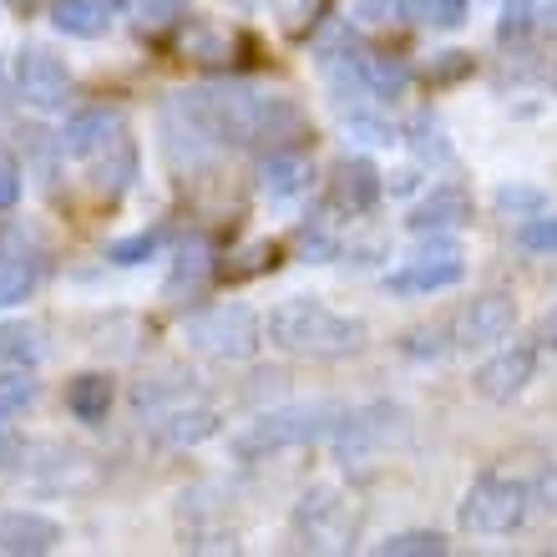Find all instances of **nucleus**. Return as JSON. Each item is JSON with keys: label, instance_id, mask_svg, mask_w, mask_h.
<instances>
[{"label": "nucleus", "instance_id": "f257e3e1", "mask_svg": "<svg viewBox=\"0 0 557 557\" xmlns=\"http://www.w3.org/2000/svg\"><path fill=\"white\" fill-rule=\"evenodd\" d=\"M177 107H183L213 143H228V147H259V143L294 147L309 133V122L294 97L249 87V82H223V87L183 91Z\"/></svg>", "mask_w": 557, "mask_h": 557}, {"label": "nucleus", "instance_id": "f03ea898", "mask_svg": "<svg viewBox=\"0 0 557 557\" xmlns=\"http://www.w3.org/2000/svg\"><path fill=\"white\" fill-rule=\"evenodd\" d=\"M264 335L274 350L299 355V360H350V355L366 350L370 330L366 320L335 314L314 294H299V299H284V305L269 309Z\"/></svg>", "mask_w": 557, "mask_h": 557}, {"label": "nucleus", "instance_id": "7ed1b4c3", "mask_svg": "<svg viewBox=\"0 0 557 557\" xmlns=\"http://www.w3.org/2000/svg\"><path fill=\"white\" fill-rule=\"evenodd\" d=\"M345 406L335 400H299V406H278V411L253 416L244 431H234V456L238 461H259V456L274 451H294V446H314V441L335 436L339 421H345Z\"/></svg>", "mask_w": 557, "mask_h": 557}, {"label": "nucleus", "instance_id": "20e7f679", "mask_svg": "<svg viewBox=\"0 0 557 557\" xmlns=\"http://www.w3.org/2000/svg\"><path fill=\"white\" fill-rule=\"evenodd\" d=\"M528 502H532V492L522 482L476 476V482L467 486V497H461L456 522H461V532H471V537H507V532H517L528 522Z\"/></svg>", "mask_w": 557, "mask_h": 557}, {"label": "nucleus", "instance_id": "39448f33", "mask_svg": "<svg viewBox=\"0 0 557 557\" xmlns=\"http://www.w3.org/2000/svg\"><path fill=\"white\" fill-rule=\"evenodd\" d=\"M188 339L213 360H253L264 345V320L244 305H213L188 320Z\"/></svg>", "mask_w": 557, "mask_h": 557}, {"label": "nucleus", "instance_id": "423d86ee", "mask_svg": "<svg viewBox=\"0 0 557 557\" xmlns=\"http://www.w3.org/2000/svg\"><path fill=\"white\" fill-rule=\"evenodd\" d=\"M400 436H406V411L381 400V406H366V411L345 416L335 431V446H339V461H345V467H366V461H375V456Z\"/></svg>", "mask_w": 557, "mask_h": 557}, {"label": "nucleus", "instance_id": "0eeeda50", "mask_svg": "<svg viewBox=\"0 0 557 557\" xmlns=\"http://www.w3.org/2000/svg\"><path fill=\"white\" fill-rule=\"evenodd\" d=\"M461 278H467V259H461V249H456L451 238L431 234V244H425L421 253H411L400 269L385 274V289L391 294H436V289L461 284Z\"/></svg>", "mask_w": 557, "mask_h": 557}, {"label": "nucleus", "instance_id": "6e6552de", "mask_svg": "<svg viewBox=\"0 0 557 557\" xmlns=\"http://www.w3.org/2000/svg\"><path fill=\"white\" fill-rule=\"evenodd\" d=\"M512 330H517V299L492 289V294H471L467 305H461V314L451 324V339H456V350H482V345L507 339Z\"/></svg>", "mask_w": 557, "mask_h": 557}, {"label": "nucleus", "instance_id": "1a4fd4ad", "mask_svg": "<svg viewBox=\"0 0 557 557\" xmlns=\"http://www.w3.org/2000/svg\"><path fill=\"white\" fill-rule=\"evenodd\" d=\"M294 528H299L305 547H314V553H339V547H350L355 522H350L345 497L330 492V486H320V492H309V497L294 507Z\"/></svg>", "mask_w": 557, "mask_h": 557}, {"label": "nucleus", "instance_id": "9d476101", "mask_svg": "<svg viewBox=\"0 0 557 557\" xmlns=\"http://www.w3.org/2000/svg\"><path fill=\"white\" fill-rule=\"evenodd\" d=\"M15 91H21V102L36 107V112H61L66 97H72V72H66L61 57L30 46V51L15 57Z\"/></svg>", "mask_w": 557, "mask_h": 557}, {"label": "nucleus", "instance_id": "9b49d317", "mask_svg": "<svg viewBox=\"0 0 557 557\" xmlns=\"http://www.w3.org/2000/svg\"><path fill=\"white\" fill-rule=\"evenodd\" d=\"M532 375H537V345H507V350H497L492 360L476 366L471 391L482 400H492V406H512L532 385Z\"/></svg>", "mask_w": 557, "mask_h": 557}, {"label": "nucleus", "instance_id": "f8f14e48", "mask_svg": "<svg viewBox=\"0 0 557 557\" xmlns=\"http://www.w3.org/2000/svg\"><path fill=\"white\" fill-rule=\"evenodd\" d=\"M122 127L127 122H122L117 107H82V112L66 117L57 147H61V158H97V152H112L122 143Z\"/></svg>", "mask_w": 557, "mask_h": 557}, {"label": "nucleus", "instance_id": "ddd939ff", "mask_svg": "<svg viewBox=\"0 0 557 557\" xmlns=\"http://www.w3.org/2000/svg\"><path fill=\"white\" fill-rule=\"evenodd\" d=\"M61 547V522L46 512H5L0 517V557H46Z\"/></svg>", "mask_w": 557, "mask_h": 557}, {"label": "nucleus", "instance_id": "4468645a", "mask_svg": "<svg viewBox=\"0 0 557 557\" xmlns=\"http://www.w3.org/2000/svg\"><path fill=\"white\" fill-rule=\"evenodd\" d=\"M471 219H476L471 193L456 188V183H446V188H431L421 203H416L411 228H416V234H456V228H467Z\"/></svg>", "mask_w": 557, "mask_h": 557}, {"label": "nucleus", "instance_id": "2eb2a0df", "mask_svg": "<svg viewBox=\"0 0 557 557\" xmlns=\"http://www.w3.org/2000/svg\"><path fill=\"white\" fill-rule=\"evenodd\" d=\"M147 421H152V431H158L168 446H203L208 436H219V425H223L213 406H188V400H177V406L147 416Z\"/></svg>", "mask_w": 557, "mask_h": 557}, {"label": "nucleus", "instance_id": "dca6fc26", "mask_svg": "<svg viewBox=\"0 0 557 557\" xmlns=\"http://www.w3.org/2000/svg\"><path fill=\"white\" fill-rule=\"evenodd\" d=\"M381 173H375V162L370 158H345L330 177V193H335V203L345 213H370V208L381 203Z\"/></svg>", "mask_w": 557, "mask_h": 557}, {"label": "nucleus", "instance_id": "f3484780", "mask_svg": "<svg viewBox=\"0 0 557 557\" xmlns=\"http://www.w3.org/2000/svg\"><path fill=\"white\" fill-rule=\"evenodd\" d=\"M309 177H314V168L299 147H269L264 162H259V188L269 198H299L309 188Z\"/></svg>", "mask_w": 557, "mask_h": 557}, {"label": "nucleus", "instance_id": "a211bd4d", "mask_svg": "<svg viewBox=\"0 0 557 557\" xmlns=\"http://www.w3.org/2000/svg\"><path fill=\"white\" fill-rule=\"evenodd\" d=\"M51 26L76 41H97L112 26V0H57L51 5Z\"/></svg>", "mask_w": 557, "mask_h": 557}, {"label": "nucleus", "instance_id": "6ab92c4d", "mask_svg": "<svg viewBox=\"0 0 557 557\" xmlns=\"http://www.w3.org/2000/svg\"><path fill=\"white\" fill-rule=\"evenodd\" d=\"M112 400H117V385H112V375H102V370H87V375H76V381L66 385V411L87 425L107 421Z\"/></svg>", "mask_w": 557, "mask_h": 557}, {"label": "nucleus", "instance_id": "aec40b11", "mask_svg": "<svg viewBox=\"0 0 557 557\" xmlns=\"http://www.w3.org/2000/svg\"><path fill=\"white\" fill-rule=\"evenodd\" d=\"M41 360V335L30 324H0V385Z\"/></svg>", "mask_w": 557, "mask_h": 557}, {"label": "nucleus", "instance_id": "412c9836", "mask_svg": "<svg viewBox=\"0 0 557 557\" xmlns=\"http://www.w3.org/2000/svg\"><path fill=\"white\" fill-rule=\"evenodd\" d=\"M360 72H366V91H375V97H400L411 87V66L400 57H385V51H366Z\"/></svg>", "mask_w": 557, "mask_h": 557}, {"label": "nucleus", "instance_id": "4be33fe9", "mask_svg": "<svg viewBox=\"0 0 557 557\" xmlns=\"http://www.w3.org/2000/svg\"><path fill=\"white\" fill-rule=\"evenodd\" d=\"M396 11L411 26H431V30H456L467 21V0H396Z\"/></svg>", "mask_w": 557, "mask_h": 557}, {"label": "nucleus", "instance_id": "5701e85b", "mask_svg": "<svg viewBox=\"0 0 557 557\" xmlns=\"http://www.w3.org/2000/svg\"><path fill=\"white\" fill-rule=\"evenodd\" d=\"M168 244V223H152V228H143V234L133 238H117L112 249H107V259L122 269H133V264H147V259H158V249Z\"/></svg>", "mask_w": 557, "mask_h": 557}, {"label": "nucleus", "instance_id": "b1692460", "mask_svg": "<svg viewBox=\"0 0 557 557\" xmlns=\"http://www.w3.org/2000/svg\"><path fill=\"white\" fill-rule=\"evenodd\" d=\"M208 269H213V259H208V244H188V249L177 253V269H173V278L162 284V294H168V299L177 305V294H183V289H188V294L198 289V284L208 278Z\"/></svg>", "mask_w": 557, "mask_h": 557}, {"label": "nucleus", "instance_id": "393cba45", "mask_svg": "<svg viewBox=\"0 0 557 557\" xmlns=\"http://www.w3.org/2000/svg\"><path fill=\"white\" fill-rule=\"evenodd\" d=\"M492 203H497V213H507V219H537L547 208V193L532 188V183H502Z\"/></svg>", "mask_w": 557, "mask_h": 557}, {"label": "nucleus", "instance_id": "a878e982", "mask_svg": "<svg viewBox=\"0 0 557 557\" xmlns=\"http://www.w3.org/2000/svg\"><path fill=\"white\" fill-rule=\"evenodd\" d=\"M446 537L441 532H396L381 543V557H446Z\"/></svg>", "mask_w": 557, "mask_h": 557}, {"label": "nucleus", "instance_id": "bb28decb", "mask_svg": "<svg viewBox=\"0 0 557 557\" xmlns=\"http://www.w3.org/2000/svg\"><path fill=\"white\" fill-rule=\"evenodd\" d=\"M36 289V269L30 264H11V259H0V309L21 305L26 294Z\"/></svg>", "mask_w": 557, "mask_h": 557}, {"label": "nucleus", "instance_id": "cd10ccee", "mask_svg": "<svg viewBox=\"0 0 557 557\" xmlns=\"http://www.w3.org/2000/svg\"><path fill=\"white\" fill-rule=\"evenodd\" d=\"M456 339H446V330H411V335L400 339V355H411V360H441V355H451Z\"/></svg>", "mask_w": 557, "mask_h": 557}, {"label": "nucleus", "instance_id": "c85d7f7f", "mask_svg": "<svg viewBox=\"0 0 557 557\" xmlns=\"http://www.w3.org/2000/svg\"><path fill=\"white\" fill-rule=\"evenodd\" d=\"M517 244L528 253H557V213L547 219V213H537V219L522 223V234H517Z\"/></svg>", "mask_w": 557, "mask_h": 557}, {"label": "nucleus", "instance_id": "c756f323", "mask_svg": "<svg viewBox=\"0 0 557 557\" xmlns=\"http://www.w3.org/2000/svg\"><path fill=\"white\" fill-rule=\"evenodd\" d=\"M137 177V152L127 143L117 147V162H112V168H102V177H97V188L107 193V198H117L122 188H127V183H133Z\"/></svg>", "mask_w": 557, "mask_h": 557}, {"label": "nucleus", "instance_id": "7c9ffc66", "mask_svg": "<svg viewBox=\"0 0 557 557\" xmlns=\"http://www.w3.org/2000/svg\"><path fill=\"white\" fill-rule=\"evenodd\" d=\"M411 143H416V152H421L425 162H451V147L441 143L436 117H416L411 122Z\"/></svg>", "mask_w": 557, "mask_h": 557}, {"label": "nucleus", "instance_id": "2f4dec72", "mask_svg": "<svg viewBox=\"0 0 557 557\" xmlns=\"http://www.w3.org/2000/svg\"><path fill=\"white\" fill-rule=\"evenodd\" d=\"M532 11H537L532 0H507V5H502V21H497V36H502V41L528 36V30H532Z\"/></svg>", "mask_w": 557, "mask_h": 557}, {"label": "nucleus", "instance_id": "473e14b6", "mask_svg": "<svg viewBox=\"0 0 557 557\" xmlns=\"http://www.w3.org/2000/svg\"><path fill=\"white\" fill-rule=\"evenodd\" d=\"M15 203H21V162H15V152L0 147V213Z\"/></svg>", "mask_w": 557, "mask_h": 557}, {"label": "nucleus", "instance_id": "72a5a7b5", "mask_svg": "<svg viewBox=\"0 0 557 557\" xmlns=\"http://www.w3.org/2000/svg\"><path fill=\"white\" fill-rule=\"evenodd\" d=\"M133 5H137V21H143V26H168V21L183 15V0H133Z\"/></svg>", "mask_w": 557, "mask_h": 557}, {"label": "nucleus", "instance_id": "f704fd0d", "mask_svg": "<svg viewBox=\"0 0 557 557\" xmlns=\"http://www.w3.org/2000/svg\"><path fill=\"white\" fill-rule=\"evenodd\" d=\"M274 11L284 15V26H289L294 36H299V30H305V15L314 21V11H320V0H274Z\"/></svg>", "mask_w": 557, "mask_h": 557}, {"label": "nucleus", "instance_id": "c9c22d12", "mask_svg": "<svg viewBox=\"0 0 557 557\" xmlns=\"http://www.w3.org/2000/svg\"><path fill=\"white\" fill-rule=\"evenodd\" d=\"M350 127L366 137V143H375V147H391V143H396V133H391L385 122H375V117H350Z\"/></svg>", "mask_w": 557, "mask_h": 557}, {"label": "nucleus", "instance_id": "e433bc0d", "mask_svg": "<svg viewBox=\"0 0 557 557\" xmlns=\"http://www.w3.org/2000/svg\"><path fill=\"white\" fill-rule=\"evenodd\" d=\"M15 461H21V436H15L11 425L0 421V471H11Z\"/></svg>", "mask_w": 557, "mask_h": 557}, {"label": "nucleus", "instance_id": "4c0bfd02", "mask_svg": "<svg viewBox=\"0 0 557 557\" xmlns=\"http://www.w3.org/2000/svg\"><path fill=\"white\" fill-rule=\"evenodd\" d=\"M537 339H543L547 350H557V305L543 314V324H537Z\"/></svg>", "mask_w": 557, "mask_h": 557}, {"label": "nucleus", "instance_id": "58836bf2", "mask_svg": "<svg viewBox=\"0 0 557 557\" xmlns=\"http://www.w3.org/2000/svg\"><path fill=\"white\" fill-rule=\"evenodd\" d=\"M11 102H21V91H15L11 82H5V66H0V117L11 112Z\"/></svg>", "mask_w": 557, "mask_h": 557}, {"label": "nucleus", "instance_id": "ea45409f", "mask_svg": "<svg viewBox=\"0 0 557 557\" xmlns=\"http://www.w3.org/2000/svg\"><path fill=\"white\" fill-rule=\"evenodd\" d=\"M543 21H547V26H557V0H547V5H543Z\"/></svg>", "mask_w": 557, "mask_h": 557}, {"label": "nucleus", "instance_id": "a19ab883", "mask_svg": "<svg viewBox=\"0 0 557 557\" xmlns=\"http://www.w3.org/2000/svg\"><path fill=\"white\" fill-rule=\"evenodd\" d=\"M553 91H557V72H553Z\"/></svg>", "mask_w": 557, "mask_h": 557}, {"label": "nucleus", "instance_id": "79ce46f5", "mask_svg": "<svg viewBox=\"0 0 557 557\" xmlns=\"http://www.w3.org/2000/svg\"><path fill=\"white\" fill-rule=\"evenodd\" d=\"M112 5H122V0H112Z\"/></svg>", "mask_w": 557, "mask_h": 557}]
</instances>
